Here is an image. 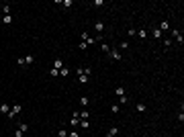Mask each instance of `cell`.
<instances>
[{"instance_id":"obj_1","label":"cell","mask_w":184,"mask_h":137,"mask_svg":"<svg viewBox=\"0 0 184 137\" xmlns=\"http://www.w3.org/2000/svg\"><path fill=\"white\" fill-rule=\"evenodd\" d=\"M17 113H21V104H14L12 109H10V113H8V119H12V117H17Z\"/></svg>"},{"instance_id":"obj_2","label":"cell","mask_w":184,"mask_h":137,"mask_svg":"<svg viewBox=\"0 0 184 137\" xmlns=\"http://www.w3.org/2000/svg\"><path fill=\"white\" fill-rule=\"evenodd\" d=\"M70 125H72V127H78V125H80V115H78V113H74V117H72V121H70Z\"/></svg>"},{"instance_id":"obj_3","label":"cell","mask_w":184,"mask_h":137,"mask_svg":"<svg viewBox=\"0 0 184 137\" xmlns=\"http://www.w3.org/2000/svg\"><path fill=\"white\" fill-rule=\"evenodd\" d=\"M109 55H111V57H113V59H117V62H119V59H121V57H123V55H121V53H119V51H117V49H111V51H109Z\"/></svg>"},{"instance_id":"obj_4","label":"cell","mask_w":184,"mask_h":137,"mask_svg":"<svg viewBox=\"0 0 184 137\" xmlns=\"http://www.w3.org/2000/svg\"><path fill=\"white\" fill-rule=\"evenodd\" d=\"M117 135H119V129H117V127H111L109 133H106V137H117Z\"/></svg>"},{"instance_id":"obj_5","label":"cell","mask_w":184,"mask_h":137,"mask_svg":"<svg viewBox=\"0 0 184 137\" xmlns=\"http://www.w3.org/2000/svg\"><path fill=\"white\" fill-rule=\"evenodd\" d=\"M172 35H174V39H176L178 43H182V33H180V31H176V29H174V31H172Z\"/></svg>"},{"instance_id":"obj_6","label":"cell","mask_w":184,"mask_h":137,"mask_svg":"<svg viewBox=\"0 0 184 137\" xmlns=\"http://www.w3.org/2000/svg\"><path fill=\"white\" fill-rule=\"evenodd\" d=\"M115 94L121 98V96H125V88H115Z\"/></svg>"},{"instance_id":"obj_7","label":"cell","mask_w":184,"mask_h":137,"mask_svg":"<svg viewBox=\"0 0 184 137\" xmlns=\"http://www.w3.org/2000/svg\"><path fill=\"white\" fill-rule=\"evenodd\" d=\"M168 29H170V23H168V21H164V23L160 25V31H168Z\"/></svg>"},{"instance_id":"obj_8","label":"cell","mask_w":184,"mask_h":137,"mask_svg":"<svg viewBox=\"0 0 184 137\" xmlns=\"http://www.w3.org/2000/svg\"><path fill=\"white\" fill-rule=\"evenodd\" d=\"M53 68H55V70H61V68H64V62H61V59H55Z\"/></svg>"},{"instance_id":"obj_9","label":"cell","mask_w":184,"mask_h":137,"mask_svg":"<svg viewBox=\"0 0 184 137\" xmlns=\"http://www.w3.org/2000/svg\"><path fill=\"white\" fill-rule=\"evenodd\" d=\"M2 23H4V25H10V23H12V17H10V14H4V19H2Z\"/></svg>"},{"instance_id":"obj_10","label":"cell","mask_w":184,"mask_h":137,"mask_svg":"<svg viewBox=\"0 0 184 137\" xmlns=\"http://www.w3.org/2000/svg\"><path fill=\"white\" fill-rule=\"evenodd\" d=\"M19 131H21V133H27V131H29V125L21 123V125H19Z\"/></svg>"},{"instance_id":"obj_11","label":"cell","mask_w":184,"mask_h":137,"mask_svg":"<svg viewBox=\"0 0 184 137\" xmlns=\"http://www.w3.org/2000/svg\"><path fill=\"white\" fill-rule=\"evenodd\" d=\"M70 74V70H68V66H64V68H61L59 70V76H68Z\"/></svg>"},{"instance_id":"obj_12","label":"cell","mask_w":184,"mask_h":137,"mask_svg":"<svg viewBox=\"0 0 184 137\" xmlns=\"http://www.w3.org/2000/svg\"><path fill=\"white\" fill-rule=\"evenodd\" d=\"M94 29H96V33H100L102 29H104V25L102 23H94Z\"/></svg>"},{"instance_id":"obj_13","label":"cell","mask_w":184,"mask_h":137,"mask_svg":"<svg viewBox=\"0 0 184 137\" xmlns=\"http://www.w3.org/2000/svg\"><path fill=\"white\" fill-rule=\"evenodd\" d=\"M29 64H33V55H27L25 57V66H29Z\"/></svg>"},{"instance_id":"obj_14","label":"cell","mask_w":184,"mask_h":137,"mask_svg":"<svg viewBox=\"0 0 184 137\" xmlns=\"http://www.w3.org/2000/svg\"><path fill=\"white\" fill-rule=\"evenodd\" d=\"M0 111H2V113H10V109H8V104H0Z\"/></svg>"},{"instance_id":"obj_15","label":"cell","mask_w":184,"mask_h":137,"mask_svg":"<svg viewBox=\"0 0 184 137\" xmlns=\"http://www.w3.org/2000/svg\"><path fill=\"white\" fill-rule=\"evenodd\" d=\"M57 137H68V133H66V129H59V131H57Z\"/></svg>"},{"instance_id":"obj_16","label":"cell","mask_w":184,"mask_h":137,"mask_svg":"<svg viewBox=\"0 0 184 137\" xmlns=\"http://www.w3.org/2000/svg\"><path fill=\"white\" fill-rule=\"evenodd\" d=\"M137 35H139L141 39H145V37H147V31H145V29H141V31H139V33H137Z\"/></svg>"},{"instance_id":"obj_17","label":"cell","mask_w":184,"mask_h":137,"mask_svg":"<svg viewBox=\"0 0 184 137\" xmlns=\"http://www.w3.org/2000/svg\"><path fill=\"white\" fill-rule=\"evenodd\" d=\"M49 74H51V76H53V78H55V76H59V70H55V68H51V70H49Z\"/></svg>"},{"instance_id":"obj_18","label":"cell","mask_w":184,"mask_h":137,"mask_svg":"<svg viewBox=\"0 0 184 137\" xmlns=\"http://www.w3.org/2000/svg\"><path fill=\"white\" fill-rule=\"evenodd\" d=\"M88 102H90V100H88V96H82V100H80V104H82V106H86Z\"/></svg>"},{"instance_id":"obj_19","label":"cell","mask_w":184,"mask_h":137,"mask_svg":"<svg viewBox=\"0 0 184 137\" xmlns=\"http://www.w3.org/2000/svg\"><path fill=\"white\" fill-rule=\"evenodd\" d=\"M153 37H156V39H160V37H162V31H160V29H156V31H153Z\"/></svg>"},{"instance_id":"obj_20","label":"cell","mask_w":184,"mask_h":137,"mask_svg":"<svg viewBox=\"0 0 184 137\" xmlns=\"http://www.w3.org/2000/svg\"><path fill=\"white\" fill-rule=\"evenodd\" d=\"M80 125H82V129H88V127H90L88 121H80Z\"/></svg>"},{"instance_id":"obj_21","label":"cell","mask_w":184,"mask_h":137,"mask_svg":"<svg viewBox=\"0 0 184 137\" xmlns=\"http://www.w3.org/2000/svg\"><path fill=\"white\" fill-rule=\"evenodd\" d=\"M102 51H104V53H109V51H111V47H109L106 43H102Z\"/></svg>"},{"instance_id":"obj_22","label":"cell","mask_w":184,"mask_h":137,"mask_svg":"<svg viewBox=\"0 0 184 137\" xmlns=\"http://www.w3.org/2000/svg\"><path fill=\"white\" fill-rule=\"evenodd\" d=\"M137 111H139V113H145V104H137Z\"/></svg>"},{"instance_id":"obj_23","label":"cell","mask_w":184,"mask_h":137,"mask_svg":"<svg viewBox=\"0 0 184 137\" xmlns=\"http://www.w3.org/2000/svg\"><path fill=\"white\" fill-rule=\"evenodd\" d=\"M2 10H4V14H10V6L6 4V6H2Z\"/></svg>"},{"instance_id":"obj_24","label":"cell","mask_w":184,"mask_h":137,"mask_svg":"<svg viewBox=\"0 0 184 137\" xmlns=\"http://www.w3.org/2000/svg\"><path fill=\"white\" fill-rule=\"evenodd\" d=\"M88 117H90V113H88V111H82V119H84V121H86V119H88Z\"/></svg>"},{"instance_id":"obj_25","label":"cell","mask_w":184,"mask_h":137,"mask_svg":"<svg viewBox=\"0 0 184 137\" xmlns=\"http://www.w3.org/2000/svg\"><path fill=\"white\" fill-rule=\"evenodd\" d=\"M68 137H80V133H78V131H72V133H70Z\"/></svg>"}]
</instances>
